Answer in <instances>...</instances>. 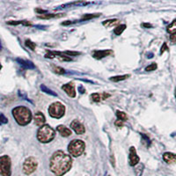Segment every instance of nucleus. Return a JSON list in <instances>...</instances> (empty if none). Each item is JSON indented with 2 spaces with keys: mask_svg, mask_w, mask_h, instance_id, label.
<instances>
[{
  "mask_svg": "<svg viewBox=\"0 0 176 176\" xmlns=\"http://www.w3.org/2000/svg\"><path fill=\"white\" fill-rule=\"evenodd\" d=\"M72 165V158L62 151L55 152L50 158V170L56 176H63L71 169Z\"/></svg>",
  "mask_w": 176,
  "mask_h": 176,
  "instance_id": "f257e3e1",
  "label": "nucleus"
},
{
  "mask_svg": "<svg viewBox=\"0 0 176 176\" xmlns=\"http://www.w3.org/2000/svg\"><path fill=\"white\" fill-rule=\"evenodd\" d=\"M12 115L17 123L25 126L28 124L32 120V113L26 107H17L12 110Z\"/></svg>",
  "mask_w": 176,
  "mask_h": 176,
  "instance_id": "f03ea898",
  "label": "nucleus"
},
{
  "mask_svg": "<svg viewBox=\"0 0 176 176\" xmlns=\"http://www.w3.org/2000/svg\"><path fill=\"white\" fill-rule=\"evenodd\" d=\"M55 132L54 129H52L49 125H43V127H41L38 129V132H37V138L41 143H43V144L52 141L55 138Z\"/></svg>",
  "mask_w": 176,
  "mask_h": 176,
  "instance_id": "7ed1b4c3",
  "label": "nucleus"
},
{
  "mask_svg": "<svg viewBox=\"0 0 176 176\" xmlns=\"http://www.w3.org/2000/svg\"><path fill=\"white\" fill-rule=\"evenodd\" d=\"M85 145L82 140H72L68 146V151L73 157H79L85 151Z\"/></svg>",
  "mask_w": 176,
  "mask_h": 176,
  "instance_id": "20e7f679",
  "label": "nucleus"
},
{
  "mask_svg": "<svg viewBox=\"0 0 176 176\" xmlns=\"http://www.w3.org/2000/svg\"><path fill=\"white\" fill-rule=\"evenodd\" d=\"M0 174L2 176H11L12 174V162L8 156L0 157Z\"/></svg>",
  "mask_w": 176,
  "mask_h": 176,
  "instance_id": "39448f33",
  "label": "nucleus"
},
{
  "mask_svg": "<svg viewBox=\"0 0 176 176\" xmlns=\"http://www.w3.org/2000/svg\"><path fill=\"white\" fill-rule=\"evenodd\" d=\"M64 112H65V107L60 102H55L49 106V114L53 118L59 119L64 115Z\"/></svg>",
  "mask_w": 176,
  "mask_h": 176,
  "instance_id": "423d86ee",
  "label": "nucleus"
},
{
  "mask_svg": "<svg viewBox=\"0 0 176 176\" xmlns=\"http://www.w3.org/2000/svg\"><path fill=\"white\" fill-rule=\"evenodd\" d=\"M37 166H38L37 160L34 157L27 158L23 164V173L27 175H29L36 170Z\"/></svg>",
  "mask_w": 176,
  "mask_h": 176,
  "instance_id": "0eeeda50",
  "label": "nucleus"
},
{
  "mask_svg": "<svg viewBox=\"0 0 176 176\" xmlns=\"http://www.w3.org/2000/svg\"><path fill=\"white\" fill-rule=\"evenodd\" d=\"M129 165L131 166H135L136 165H137L139 163L140 158L139 157L137 156V152H136V149L135 147H130L129 149Z\"/></svg>",
  "mask_w": 176,
  "mask_h": 176,
  "instance_id": "6e6552de",
  "label": "nucleus"
},
{
  "mask_svg": "<svg viewBox=\"0 0 176 176\" xmlns=\"http://www.w3.org/2000/svg\"><path fill=\"white\" fill-rule=\"evenodd\" d=\"M71 127L78 135H82V134L85 133V129L84 127V125L78 120H74L71 123Z\"/></svg>",
  "mask_w": 176,
  "mask_h": 176,
  "instance_id": "1a4fd4ad",
  "label": "nucleus"
},
{
  "mask_svg": "<svg viewBox=\"0 0 176 176\" xmlns=\"http://www.w3.org/2000/svg\"><path fill=\"white\" fill-rule=\"evenodd\" d=\"M34 121L35 123L39 127H43V124L45 123V116L42 112H36L34 115Z\"/></svg>",
  "mask_w": 176,
  "mask_h": 176,
  "instance_id": "9d476101",
  "label": "nucleus"
},
{
  "mask_svg": "<svg viewBox=\"0 0 176 176\" xmlns=\"http://www.w3.org/2000/svg\"><path fill=\"white\" fill-rule=\"evenodd\" d=\"M163 159L167 164H176V154L173 152H165L163 154Z\"/></svg>",
  "mask_w": 176,
  "mask_h": 176,
  "instance_id": "9b49d317",
  "label": "nucleus"
},
{
  "mask_svg": "<svg viewBox=\"0 0 176 176\" xmlns=\"http://www.w3.org/2000/svg\"><path fill=\"white\" fill-rule=\"evenodd\" d=\"M45 57H48V58L58 57V58L62 61H72V59H71L70 57H68L66 55H63L62 53H59V52H52V51H49V53L46 54Z\"/></svg>",
  "mask_w": 176,
  "mask_h": 176,
  "instance_id": "f8f14e48",
  "label": "nucleus"
},
{
  "mask_svg": "<svg viewBox=\"0 0 176 176\" xmlns=\"http://www.w3.org/2000/svg\"><path fill=\"white\" fill-rule=\"evenodd\" d=\"M62 89L66 92L67 94L72 98L76 97V92H75V87L72 84H66L62 86Z\"/></svg>",
  "mask_w": 176,
  "mask_h": 176,
  "instance_id": "ddd939ff",
  "label": "nucleus"
},
{
  "mask_svg": "<svg viewBox=\"0 0 176 176\" xmlns=\"http://www.w3.org/2000/svg\"><path fill=\"white\" fill-rule=\"evenodd\" d=\"M112 52L109 49H105V50H97L93 53L92 56L95 58V59H101L103 57H106L108 55H110Z\"/></svg>",
  "mask_w": 176,
  "mask_h": 176,
  "instance_id": "4468645a",
  "label": "nucleus"
},
{
  "mask_svg": "<svg viewBox=\"0 0 176 176\" xmlns=\"http://www.w3.org/2000/svg\"><path fill=\"white\" fill-rule=\"evenodd\" d=\"M57 131L60 133L61 136L66 137H70L72 135V130L70 129H68L67 127H65L64 125H58L57 128H56Z\"/></svg>",
  "mask_w": 176,
  "mask_h": 176,
  "instance_id": "2eb2a0df",
  "label": "nucleus"
},
{
  "mask_svg": "<svg viewBox=\"0 0 176 176\" xmlns=\"http://www.w3.org/2000/svg\"><path fill=\"white\" fill-rule=\"evenodd\" d=\"M16 61H17L18 64H20L25 69H34L35 68V64L31 61L24 60V59H21V58H17Z\"/></svg>",
  "mask_w": 176,
  "mask_h": 176,
  "instance_id": "dca6fc26",
  "label": "nucleus"
},
{
  "mask_svg": "<svg viewBox=\"0 0 176 176\" xmlns=\"http://www.w3.org/2000/svg\"><path fill=\"white\" fill-rule=\"evenodd\" d=\"M110 96V94L108 93H103V94H100V93H92L91 95L92 100L94 102H100L101 100H106L107 98H108Z\"/></svg>",
  "mask_w": 176,
  "mask_h": 176,
  "instance_id": "f3484780",
  "label": "nucleus"
},
{
  "mask_svg": "<svg viewBox=\"0 0 176 176\" xmlns=\"http://www.w3.org/2000/svg\"><path fill=\"white\" fill-rule=\"evenodd\" d=\"M63 14H54V13H49V14H42V15H38L39 18H43V19H49V18H58V17H62Z\"/></svg>",
  "mask_w": 176,
  "mask_h": 176,
  "instance_id": "a211bd4d",
  "label": "nucleus"
},
{
  "mask_svg": "<svg viewBox=\"0 0 176 176\" xmlns=\"http://www.w3.org/2000/svg\"><path fill=\"white\" fill-rule=\"evenodd\" d=\"M166 31H167L170 35L176 34V18L166 27Z\"/></svg>",
  "mask_w": 176,
  "mask_h": 176,
  "instance_id": "6ab92c4d",
  "label": "nucleus"
},
{
  "mask_svg": "<svg viewBox=\"0 0 176 176\" xmlns=\"http://www.w3.org/2000/svg\"><path fill=\"white\" fill-rule=\"evenodd\" d=\"M116 116H117V118L121 121H127L128 120L127 115H126L124 112H121V111H119V110L116 111Z\"/></svg>",
  "mask_w": 176,
  "mask_h": 176,
  "instance_id": "aec40b11",
  "label": "nucleus"
},
{
  "mask_svg": "<svg viewBox=\"0 0 176 176\" xmlns=\"http://www.w3.org/2000/svg\"><path fill=\"white\" fill-rule=\"evenodd\" d=\"M125 28H126V25H119L115 28L114 33L116 34V35H121V33L125 30Z\"/></svg>",
  "mask_w": 176,
  "mask_h": 176,
  "instance_id": "412c9836",
  "label": "nucleus"
},
{
  "mask_svg": "<svg viewBox=\"0 0 176 176\" xmlns=\"http://www.w3.org/2000/svg\"><path fill=\"white\" fill-rule=\"evenodd\" d=\"M129 77V75H121V76H116V77H112L110 78V80L113 81V82H119L121 80H124V79H128Z\"/></svg>",
  "mask_w": 176,
  "mask_h": 176,
  "instance_id": "4be33fe9",
  "label": "nucleus"
},
{
  "mask_svg": "<svg viewBox=\"0 0 176 176\" xmlns=\"http://www.w3.org/2000/svg\"><path fill=\"white\" fill-rule=\"evenodd\" d=\"M41 89H42V91L44 92H46V93H48V94H49V95H52V96H57V94L55 93V92H53L52 90H50L49 88H48L47 86H45L44 85H41Z\"/></svg>",
  "mask_w": 176,
  "mask_h": 176,
  "instance_id": "5701e85b",
  "label": "nucleus"
},
{
  "mask_svg": "<svg viewBox=\"0 0 176 176\" xmlns=\"http://www.w3.org/2000/svg\"><path fill=\"white\" fill-rule=\"evenodd\" d=\"M144 168H145V166L143 164H139L138 166H137L135 168V174L137 176H141L143 174V172H144Z\"/></svg>",
  "mask_w": 176,
  "mask_h": 176,
  "instance_id": "b1692460",
  "label": "nucleus"
},
{
  "mask_svg": "<svg viewBox=\"0 0 176 176\" xmlns=\"http://www.w3.org/2000/svg\"><path fill=\"white\" fill-rule=\"evenodd\" d=\"M7 24L9 25H13V26H16V25L22 24L25 26H31V24L28 21H26V20H20V21H8Z\"/></svg>",
  "mask_w": 176,
  "mask_h": 176,
  "instance_id": "393cba45",
  "label": "nucleus"
},
{
  "mask_svg": "<svg viewBox=\"0 0 176 176\" xmlns=\"http://www.w3.org/2000/svg\"><path fill=\"white\" fill-rule=\"evenodd\" d=\"M117 22H118L117 19H110V20L104 21L102 24H103V26H105V27H112V26H114V25L117 24Z\"/></svg>",
  "mask_w": 176,
  "mask_h": 176,
  "instance_id": "a878e982",
  "label": "nucleus"
},
{
  "mask_svg": "<svg viewBox=\"0 0 176 176\" xmlns=\"http://www.w3.org/2000/svg\"><path fill=\"white\" fill-rule=\"evenodd\" d=\"M98 16H100V14H86V15H85V16L81 18L80 20H77L76 22H78V21H82V20H88V19H91V18H95V17H98Z\"/></svg>",
  "mask_w": 176,
  "mask_h": 176,
  "instance_id": "bb28decb",
  "label": "nucleus"
},
{
  "mask_svg": "<svg viewBox=\"0 0 176 176\" xmlns=\"http://www.w3.org/2000/svg\"><path fill=\"white\" fill-rule=\"evenodd\" d=\"M157 68H158L157 63H152L150 65H148V66L146 67L145 71L146 72H152V71H155Z\"/></svg>",
  "mask_w": 176,
  "mask_h": 176,
  "instance_id": "cd10ccee",
  "label": "nucleus"
},
{
  "mask_svg": "<svg viewBox=\"0 0 176 176\" xmlns=\"http://www.w3.org/2000/svg\"><path fill=\"white\" fill-rule=\"evenodd\" d=\"M25 44H26V46L27 47H28L31 50H35V44L33 43V42H31L30 40H27L26 42H25Z\"/></svg>",
  "mask_w": 176,
  "mask_h": 176,
  "instance_id": "c85d7f7f",
  "label": "nucleus"
},
{
  "mask_svg": "<svg viewBox=\"0 0 176 176\" xmlns=\"http://www.w3.org/2000/svg\"><path fill=\"white\" fill-rule=\"evenodd\" d=\"M141 136H142V137H143V141H144V142H145V143H147V144H146V145L148 146V147L151 145V140H150V138H149L147 136H145V134H143V133H141Z\"/></svg>",
  "mask_w": 176,
  "mask_h": 176,
  "instance_id": "c756f323",
  "label": "nucleus"
},
{
  "mask_svg": "<svg viewBox=\"0 0 176 176\" xmlns=\"http://www.w3.org/2000/svg\"><path fill=\"white\" fill-rule=\"evenodd\" d=\"M53 70H54V72H55V73H57V74H64V73H65L64 69H63V68H61V67L55 66L53 68Z\"/></svg>",
  "mask_w": 176,
  "mask_h": 176,
  "instance_id": "7c9ffc66",
  "label": "nucleus"
},
{
  "mask_svg": "<svg viewBox=\"0 0 176 176\" xmlns=\"http://www.w3.org/2000/svg\"><path fill=\"white\" fill-rule=\"evenodd\" d=\"M7 118L3 114H0V124H6L7 123Z\"/></svg>",
  "mask_w": 176,
  "mask_h": 176,
  "instance_id": "2f4dec72",
  "label": "nucleus"
},
{
  "mask_svg": "<svg viewBox=\"0 0 176 176\" xmlns=\"http://www.w3.org/2000/svg\"><path fill=\"white\" fill-rule=\"evenodd\" d=\"M166 50H168V47H167L166 43H164V44H163V46L161 47V49H160V55H162V54L164 53Z\"/></svg>",
  "mask_w": 176,
  "mask_h": 176,
  "instance_id": "473e14b6",
  "label": "nucleus"
},
{
  "mask_svg": "<svg viewBox=\"0 0 176 176\" xmlns=\"http://www.w3.org/2000/svg\"><path fill=\"white\" fill-rule=\"evenodd\" d=\"M64 54H66L68 55H79L80 53L76 52V51H66V52H64Z\"/></svg>",
  "mask_w": 176,
  "mask_h": 176,
  "instance_id": "72a5a7b5",
  "label": "nucleus"
},
{
  "mask_svg": "<svg viewBox=\"0 0 176 176\" xmlns=\"http://www.w3.org/2000/svg\"><path fill=\"white\" fill-rule=\"evenodd\" d=\"M170 41L173 43H176V34L171 35H170Z\"/></svg>",
  "mask_w": 176,
  "mask_h": 176,
  "instance_id": "f704fd0d",
  "label": "nucleus"
},
{
  "mask_svg": "<svg viewBox=\"0 0 176 176\" xmlns=\"http://www.w3.org/2000/svg\"><path fill=\"white\" fill-rule=\"evenodd\" d=\"M123 121H120V120H117V121L115 122V125L117 126V127H122V125H123V123H122Z\"/></svg>",
  "mask_w": 176,
  "mask_h": 176,
  "instance_id": "c9c22d12",
  "label": "nucleus"
},
{
  "mask_svg": "<svg viewBox=\"0 0 176 176\" xmlns=\"http://www.w3.org/2000/svg\"><path fill=\"white\" fill-rule=\"evenodd\" d=\"M142 26H143L144 27H145V28H152V25L150 24V23H144Z\"/></svg>",
  "mask_w": 176,
  "mask_h": 176,
  "instance_id": "e433bc0d",
  "label": "nucleus"
},
{
  "mask_svg": "<svg viewBox=\"0 0 176 176\" xmlns=\"http://www.w3.org/2000/svg\"><path fill=\"white\" fill-rule=\"evenodd\" d=\"M79 92L80 93H85V88H84V86H79Z\"/></svg>",
  "mask_w": 176,
  "mask_h": 176,
  "instance_id": "4c0bfd02",
  "label": "nucleus"
},
{
  "mask_svg": "<svg viewBox=\"0 0 176 176\" xmlns=\"http://www.w3.org/2000/svg\"><path fill=\"white\" fill-rule=\"evenodd\" d=\"M152 57H153V54H152V53L148 54V58H152Z\"/></svg>",
  "mask_w": 176,
  "mask_h": 176,
  "instance_id": "58836bf2",
  "label": "nucleus"
},
{
  "mask_svg": "<svg viewBox=\"0 0 176 176\" xmlns=\"http://www.w3.org/2000/svg\"><path fill=\"white\" fill-rule=\"evenodd\" d=\"M2 49V44H1V42H0V50Z\"/></svg>",
  "mask_w": 176,
  "mask_h": 176,
  "instance_id": "ea45409f",
  "label": "nucleus"
},
{
  "mask_svg": "<svg viewBox=\"0 0 176 176\" xmlns=\"http://www.w3.org/2000/svg\"><path fill=\"white\" fill-rule=\"evenodd\" d=\"M2 69V65H1V63H0V70Z\"/></svg>",
  "mask_w": 176,
  "mask_h": 176,
  "instance_id": "a19ab883",
  "label": "nucleus"
},
{
  "mask_svg": "<svg viewBox=\"0 0 176 176\" xmlns=\"http://www.w3.org/2000/svg\"><path fill=\"white\" fill-rule=\"evenodd\" d=\"M175 97H176V89H175Z\"/></svg>",
  "mask_w": 176,
  "mask_h": 176,
  "instance_id": "79ce46f5",
  "label": "nucleus"
}]
</instances>
